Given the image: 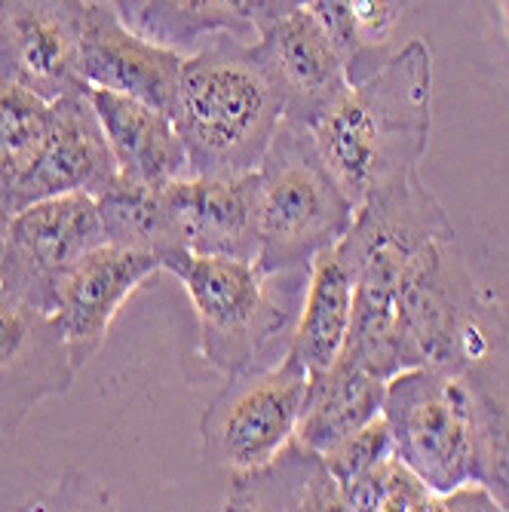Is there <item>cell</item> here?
Segmentation results:
<instances>
[{
	"instance_id": "6da1fadb",
	"label": "cell",
	"mask_w": 509,
	"mask_h": 512,
	"mask_svg": "<svg viewBox=\"0 0 509 512\" xmlns=\"http://www.w3.org/2000/svg\"><path fill=\"white\" fill-rule=\"evenodd\" d=\"M307 129L353 206L418 172L433 129L430 46H402Z\"/></svg>"
},
{
	"instance_id": "7a4b0ae2",
	"label": "cell",
	"mask_w": 509,
	"mask_h": 512,
	"mask_svg": "<svg viewBox=\"0 0 509 512\" xmlns=\"http://www.w3.org/2000/svg\"><path fill=\"white\" fill-rule=\"evenodd\" d=\"M172 123L188 148L191 175L258 169L283 123V99L255 43L221 37L184 56Z\"/></svg>"
},
{
	"instance_id": "3957f363",
	"label": "cell",
	"mask_w": 509,
	"mask_h": 512,
	"mask_svg": "<svg viewBox=\"0 0 509 512\" xmlns=\"http://www.w3.org/2000/svg\"><path fill=\"white\" fill-rule=\"evenodd\" d=\"M163 270L188 289L203 356L227 378L289 356L310 267L264 273L249 258L181 252Z\"/></svg>"
},
{
	"instance_id": "277c9868",
	"label": "cell",
	"mask_w": 509,
	"mask_h": 512,
	"mask_svg": "<svg viewBox=\"0 0 509 512\" xmlns=\"http://www.w3.org/2000/svg\"><path fill=\"white\" fill-rule=\"evenodd\" d=\"M356 206L341 191L307 126L286 120L255 169V230L264 273L307 270L344 240Z\"/></svg>"
},
{
	"instance_id": "5b68a950",
	"label": "cell",
	"mask_w": 509,
	"mask_h": 512,
	"mask_svg": "<svg viewBox=\"0 0 509 512\" xmlns=\"http://www.w3.org/2000/svg\"><path fill=\"white\" fill-rule=\"evenodd\" d=\"M396 457L439 497L479 482V427L460 371L439 365L402 368L387 381L384 411Z\"/></svg>"
},
{
	"instance_id": "8992f818",
	"label": "cell",
	"mask_w": 509,
	"mask_h": 512,
	"mask_svg": "<svg viewBox=\"0 0 509 512\" xmlns=\"http://www.w3.org/2000/svg\"><path fill=\"white\" fill-rule=\"evenodd\" d=\"M485 298L488 292L460 255L454 230L414 249L393 286V329L402 368L439 365L457 371Z\"/></svg>"
},
{
	"instance_id": "52a82bcc",
	"label": "cell",
	"mask_w": 509,
	"mask_h": 512,
	"mask_svg": "<svg viewBox=\"0 0 509 512\" xmlns=\"http://www.w3.org/2000/svg\"><path fill=\"white\" fill-rule=\"evenodd\" d=\"M307 378V368L292 353L267 368L230 375L203 417L206 460L234 476L280 454L295 436Z\"/></svg>"
},
{
	"instance_id": "ba28073f",
	"label": "cell",
	"mask_w": 509,
	"mask_h": 512,
	"mask_svg": "<svg viewBox=\"0 0 509 512\" xmlns=\"http://www.w3.org/2000/svg\"><path fill=\"white\" fill-rule=\"evenodd\" d=\"M117 160L86 92H71L53 102L50 129L37 148L10 169H0V215L13 218L31 203L92 194L102 197L117 181Z\"/></svg>"
},
{
	"instance_id": "9c48e42d",
	"label": "cell",
	"mask_w": 509,
	"mask_h": 512,
	"mask_svg": "<svg viewBox=\"0 0 509 512\" xmlns=\"http://www.w3.org/2000/svg\"><path fill=\"white\" fill-rule=\"evenodd\" d=\"M102 243L108 240L92 194L77 191L31 203L7 224L0 286L31 307L53 313L65 276Z\"/></svg>"
},
{
	"instance_id": "30bf717a",
	"label": "cell",
	"mask_w": 509,
	"mask_h": 512,
	"mask_svg": "<svg viewBox=\"0 0 509 512\" xmlns=\"http://www.w3.org/2000/svg\"><path fill=\"white\" fill-rule=\"evenodd\" d=\"M86 0H4L0 7V83H16L56 102L86 92L80 77Z\"/></svg>"
},
{
	"instance_id": "8fae6325",
	"label": "cell",
	"mask_w": 509,
	"mask_h": 512,
	"mask_svg": "<svg viewBox=\"0 0 509 512\" xmlns=\"http://www.w3.org/2000/svg\"><path fill=\"white\" fill-rule=\"evenodd\" d=\"M77 375L50 313L0 286V439H13L34 405L62 396Z\"/></svg>"
},
{
	"instance_id": "7c38bea8",
	"label": "cell",
	"mask_w": 509,
	"mask_h": 512,
	"mask_svg": "<svg viewBox=\"0 0 509 512\" xmlns=\"http://www.w3.org/2000/svg\"><path fill=\"white\" fill-rule=\"evenodd\" d=\"M255 53L283 99V117L313 126L350 89L347 65L326 25L304 4L270 19Z\"/></svg>"
},
{
	"instance_id": "4fadbf2b",
	"label": "cell",
	"mask_w": 509,
	"mask_h": 512,
	"mask_svg": "<svg viewBox=\"0 0 509 512\" xmlns=\"http://www.w3.org/2000/svg\"><path fill=\"white\" fill-rule=\"evenodd\" d=\"M181 62V53L138 34L114 7L86 0L80 40V77L86 86L123 92L172 117Z\"/></svg>"
},
{
	"instance_id": "5bb4252c",
	"label": "cell",
	"mask_w": 509,
	"mask_h": 512,
	"mask_svg": "<svg viewBox=\"0 0 509 512\" xmlns=\"http://www.w3.org/2000/svg\"><path fill=\"white\" fill-rule=\"evenodd\" d=\"M160 270L163 264L157 255L123 249L114 243L96 246L74 264L50 316L68 341L77 371L102 350L123 301Z\"/></svg>"
},
{
	"instance_id": "9a60e30c",
	"label": "cell",
	"mask_w": 509,
	"mask_h": 512,
	"mask_svg": "<svg viewBox=\"0 0 509 512\" xmlns=\"http://www.w3.org/2000/svg\"><path fill=\"white\" fill-rule=\"evenodd\" d=\"M479 427V485L509 509V307L491 292L460 362Z\"/></svg>"
},
{
	"instance_id": "2e32d148",
	"label": "cell",
	"mask_w": 509,
	"mask_h": 512,
	"mask_svg": "<svg viewBox=\"0 0 509 512\" xmlns=\"http://www.w3.org/2000/svg\"><path fill=\"white\" fill-rule=\"evenodd\" d=\"M163 200L184 252L258 258L255 169L243 175H184L166 184Z\"/></svg>"
},
{
	"instance_id": "e0dca14e",
	"label": "cell",
	"mask_w": 509,
	"mask_h": 512,
	"mask_svg": "<svg viewBox=\"0 0 509 512\" xmlns=\"http://www.w3.org/2000/svg\"><path fill=\"white\" fill-rule=\"evenodd\" d=\"M89 102L123 178L148 188H166L169 181L191 175L188 148L169 114L102 86H89Z\"/></svg>"
},
{
	"instance_id": "ac0fdd59",
	"label": "cell",
	"mask_w": 509,
	"mask_h": 512,
	"mask_svg": "<svg viewBox=\"0 0 509 512\" xmlns=\"http://www.w3.org/2000/svg\"><path fill=\"white\" fill-rule=\"evenodd\" d=\"M387 381L372 375L350 353H341L326 371L307 378L295 439L326 454L341 439L365 427L384 411Z\"/></svg>"
},
{
	"instance_id": "d6986e66",
	"label": "cell",
	"mask_w": 509,
	"mask_h": 512,
	"mask_svg": "<svg viewBox=\"0 0 509 512\" xmlns=\"http://www.w3.org/2000/svg\"><path fill=\"white\" fill-rule=\"evenodd\" d=\"M350 322L353 273L338 255V246L322 249L307 270V292L289 353L307 368V375H319L344 353Z\"/></svg>"
},
{
	"instance_id": "ffe728a7",
	"label": "cell",
	"mask_w": 509,
	"mask_h": 512,
	"mask_svg": "<svg viewBox=\"0 0 509 512\" xmlns=\"http://www.w3.org/2000/svg\"><path fill=\"white\" fill-rule=\"evenodd\" d=\"M227 509H341V488L326 457L292 436L261 467L234 473Z\"/></svg>"
},
{
	"instance_id": "44dd1931",
	"label": "cell",
	"mask_w": 509,
	"mask_h": 512,
	"mask_svg": "<svg viewBox=\"0 0 509 512\" xmlns=\"http://www.w3.org/2000/svg\"><path fill=\"white\" fill-rule=\"evenodd\" d=\"M132 28L181 56H191L221 37L240 43L261 37L255 0H138Z\"/></svg>"
},
{
	"instance_id": "7402d4cb",
	"label": "cell",
	"mask_w": 509,
	"mask_h": 512,
	"mask_svg": "<svg viewBox=\"0 0 509 512\" xmlns=\"http://www.w3.org/2000/svg\"><path fill=\"white\" fill-rule=\"evenodd\" d=\"M307 7L335 40L350 83H359L390 59L405 0H307Z\"/></svg>"
},
{
	"instance_id": "603a6c76",
	"label": "cell",
	"mask_w": 509,
	"mask_h": 512,
	"mask_svg": "<svg viewBox=\"0 0 509 512\" xmlns=\"http://www.w3.org/2000/svg\"><path fill=\"white\" fill-rule=\"evenodd\" d=\"M96 203L108 243L157 255L163 267L184 252L163 200V188H148V184L117 175V181L102 197H96Z\"/></svg>"
},
{
	"instance_id": "cb8c5ba5",
	"label": "cell",
	"mask_w": 509,
	"mask_h": 512,
	"mask_svg": "<svg viewBox=\"0 0 509 512\" xmlns=\"http://www.w3.org/2000/svg\"><path fill=\"white\" fill-rule=\"evenodd\" d=\"M341 509H439V494L390 454L372 473L341 485Z\"/></svg>"
},
{
	"instance_id": "d4e9b609",
	"label": "cell",
	"mask_w": 509,
	"mask_h": 512,
	"mask_svg": "<svg viewBox=\"0 0 509 512\" xmlns=\"http://www.w3.org/2000/svg\"><path fill=\"white\" fill-rule=\"evenodd\" d=\"M50 120L53 102L16 83H0V169L25 160L50 129Z\"/></svg>"
},
{
	"instance_id": "484cf974",
	"label": "cell",
	"mask_w": 509,
	"mask_h": 512,
	"mask_svg": "<svg viewBox=\"0 0 509 512\" xmlns=\"http://www.w3.org/2000/svg\"><path fill=\"white\" fill-rule=\"evenodd\" d=\"M390 454H396V445H393V433H390V424L387 417L378 414L375 421H368L365 427H359L356 433H350L347 439H341L335 448H329L326 454V467L329 473L335 476L338 488L372 473L378 463H384Z\"/></svg>"
},
{
	"instance_id": "4316f807",
	"label": "cell",
	"mask_w": 509,
	"mask_h": 512,
	"mask_svg": "<svg viewBox=\"0 0 509 512\" xmlns=\"http://www.w3.org/2000/svg\"><path fill=\"white\" fill-rule=\"evenodd\" d=\"M304 4H307V0H255L258 19H261V28H264L270 19L283 16V13H289V10H298V7H304Z\"/></svg>"
},
{
	"instance_id": "83f0119b",
	"label": "cell",
	"mask_w": 509,
	"mask_h": 512,
	"mask_svg": "<svg viewBox=\"0 0 509 512\" xmlns=\"http://www.w3.org/2000/svg\"><path fill=\"white\" fill-rule=\"evenodd\" d=\"M96 4H108V7H114V10L123 16V22H126V25H132V16H135V10H138V0H96Z\"/></svg>"
},
{
	"instance_id": "f1b7e54d",
	"label": "cell",
	"mask_w": 509,
	"mask_h": 512,
	"mask_svg": "<svg viewBox=\"0 0 509 512\" xmlns=\"http://www.w3.org/2000/svg\"><path fill=\"white\" fill-rule=\"evenodd\" d=\"M7 224H10V218L0 215V258H4V246H7Z\"/></svg>"
},
{
	"instance_id": "f546056e",
	"label": "cell",
	"mask_w": 509,
	"mask_h": 512,
	"mask_svg": "<svg viewBox=\"0 0 509 512\" xmlns=\"http://www.w3.org/2000/svg\"><path fill=\"white\" fill-rule=\"evenodd\" d=\"M0 7H4V0H0Z\"/></svg>"
}]
</instances>
